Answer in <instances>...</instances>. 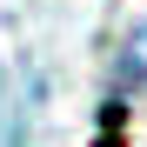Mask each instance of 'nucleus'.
I'll list each match as a JSON object with an SVG mask.
<instances>
[{
    "label": "nucleus",
    "mask_w": 147,
    "mask_h": 147,
    "mask_svg": "<svg viewBox=\"0 0 147 147\" xmlns=\"http://www.w3.org/2000/svg\"><path fill=\"white\" fill-rule=\"evenodd\" d=\"M114 127H127V107H120V94L100 107V140H94V147H114Z\"/></svg>",
    "instance_id": "f257e3e1"
}]
</instances>
